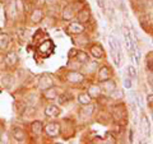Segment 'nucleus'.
<instances>
[{
  "instance_id": "f257e3e1",
  "label": "nucleus",
  "mask_w": 153,
  "mask_h": 144,
  "mask_svg": "<svg viewBox=\"0 0 153 144\" xmlns=\"http://www.w3.org/2000/svg\"><path fill=\"white\" fill-rule=\"evenodd\" d=\"M66 79H68L70 83H82L84 80V76L83 74L78 73V71H69L66 74Z\"/></svg>"
},
{
  "instance_id": "f03ea898",
  "label": "nucleus",
  "mask_w": 153,
  "mask_h": 144,
  "mask_svg": "<svg viewBox=\"0 0 153 144\" xmlns=\"http://www.w3.org/2000/svg\"><path fill=\"white\" fill-rule=\"evenodd\" d=\"M45 130H46L47 135L56 137L57 134H59V131H60V126H59V124H56V122H50V124H47V125L45 126Z\"/></svg>"
},
{
  "instance_id": "7ed1b4c3",
  "label": "nucleus",
  "mask_w": 153,
  "mask_h": 144,
  "mask_svg": "<svg viewBox=\"0 0 153 144\" xmlns=\"http://www.w3.org/2000/svg\"><path fill=\"white\" fill-rule=\"evenodd\" d=\"M68 30H69L70 33H74V35H80V33L84 32V26L80 22H73V23H70V24H69Z\"/></svg>"
},
{
  "instance_id": "20e7f679",
  "label": "nucleus",
  "mask_w": 153,
  "mask_h": 144,
  "mask_svg": "<svg viewBox=\"0 0 153 144\" xmlns=\"http://www.w3.org/2000/svg\"><path fill=\"white\" fill-rule=\"evenodd\" d=\"M101 83H102V88L105 89V92H107L108 94H111L116 89V84H115V82H114V80L107 79V80L101 82Z\"/></svg>"
},
{
  "instance_id": "39448f33",
  "label": "nucleus",
  "mask_w": 153,
  "mask_h": 144,
  "mask_svg": "<svg viewBox=\"0 0 153 144\" xmlns=\"http://www.w3.org/2000/svg\"><path fill=\"white\" fill-rule=\"evenodd\" d=\"M111 75V71H110L108 66H102L101 69L98 70V79L100 82H103V80H107Z\"/></svg>"
},
{
  "instance_id": "423d86ee",
  "label": "nucleus",
  "mask_w": 153,
  "mask_h": 144,
  "mask_svg": "<svg viewBox=\"0 0 153 144\" xmlns=\"http://www.w3.org/2000/svg\"><path fill=\"white\" fill-rule=\"evenodd\" d=\"M54 49V45H52V42L50 40H46L44 44H41L40 47H38V50H40L41 54H47L49 51H51Z\"/></svg>"
},
{
  "instance_id": "0eeeda50",
  "label": "nucleus",
  "mask_w": 153,
  "mask_h": 144,
  "mask_svg": "<svg viewBox=\"0 0 153 144\" xmlns=\"http://www.w3.org/2000/svg\"><path fill=\"white\" fill-rule=\"evenodd\" d=\"M91 52H92V55L94 57H97V59H101V57H103V55H105L102 47L100 45H93L92 47H91Z\"/></svg>"
},
{
  "instance_id": "6e6552de",
  "label": "nucleus",
  "mask_w": 153,
  "mask_h": 144,
  "mask_svg": "<svg viewBox=\"0 0 153 144\" xmlns=\"http://www.w3.org/2000/svg\"><path fill=\"white\" fill-rule=\"evenodd\" d=\"M140 128H142V131L146 137L149 135V121H148V117L147 116H143L142 117V121H140Z\"/></svg>"
},
{
  "instance_id": "1a4fd4ad",
  "label": "nucleus",
  "mask_w": 153,
  "mask_h": 144,
  "mask_svg": "<svg viewBox=\"0 0 153 144\" xmlns=\"http://www.w3.org/2000/svg\"><path fill=\"white\" fill-rule=\"evenodd\" d=\"M59 107H56L55 105H49V106L46 107L45 110V114L47 115V116H57L59 115Z\"/></svg>"
},
{
  "instance_id": "9d476101",
  "label": "nucleus",
  "mask_w": 153,
  "mask_h": 144,
  "mask_svg": "<svg viewBox=\"0 0 153 144\" xmlns=\"http://www.w3.org/2000/svg\"><path fill=\"white\" fill-rule=\"evenodd\" d=\"M52 85V79L50 78L49 75H44L42 76V80L40 82V88L45 89V88H49Z\"/></svg>"
},
{
  "instance_id": "9b49d317",
  "label": "nucleus",
  "mask_w": 153,
  "mask_h": 144,
  "mask_svg": "<svg viewBox=\"0 0 153 144\" xmlns=\"http://www.w3.org/2000/svg\"><path fill=\"white\" fill-rule=\"evenodd\" d=\"M17 61H18V56H17L16 52H13V51L8 52V55H7V63H8V65H16Z\"/></svg>"
},
{
  "instance_id": "f8f14e48",
  "label": "nucleus",
  "mask_w": 153,
  "mask_h": 144,
  "mask_svg": "<svg viewBox=\"0 0 153 144\" xmlns=\"http://www.w3.org/2000/svg\"><path fill=\"white\" fill-rule=\"evenodd\" d=\"M73 17H74L73 9H71L70 7H65L64 8V12H63V18L65 19V21H70Z\"/></svg>"
},
{
  "instance_id": "ddd939ff",
  "label": "nucleus",
  "mask_w": 153,
  "mask_h": 144,
  "mask_svg": "<svg viewBox=\"0 0 153 144\" xmlns=\"http://www.w3.org/2000/svg\"><path fill=\"white\" fill-rule=\"evenodd\" d=\"M78 102L82 103V105H88L91 103V96L87 93H80L78 96Z\"/></svg>"
},
{
  "instance_id": "4468645a",
  "label": "nucleus",
  "mask_w": 153,
  "mask_h": 144,
  "mask_svg": "<svg viewBox=\"0 0 153 144\" xmlns=\"http://www.w3.org/2000/svg\"><path fill=\"white\" fill-rule=\"evenodd\" d=\"M78 19L80 22H85L89 19V12L87 10V9H82L79 13H78Z\"/></svg>"
},
{
  "instance_id": "2eb2a0df",
  "label": "nucleus",
  "mask_w": 153,
  "mask_h": 144,
  "mask_svg": "<svg viewBox=\"0 0 153 144\" xmlns=\"http://www.w3.org/2000/svg\"><path fill=\"white\" fill-rule=\"evenodd\" d=\"M42 17H44V13H42V10H40V9H36V10L33 12V14H32V21L35 23H37V22L41 21Z\"/></svg>"
},
{
  "instance_id": "dca6fc26",
  "label": "nucleus",
  "mask_w": 153,
  "mask_h": 144,
  "mask_svg": "<svg viewBox=\"0 0 153 144\" xmlns=\"http://www.w3.org/2000/svg\"><path fill=\"white\" fill-rule=\"evenodd\" d=\"M75 57H78L80 63H87V61H89V57H88V55L85 54V52H83V51H76V55H75Z\"/></svg>"
},
{
  "instance_id": "f3484780",
  "label": "nucleus",
  "mask_w": 153,
  "mask_h": 144,
  "mask_svg": "<svg viewBox=\"0 0 153 144\" xmlns=\"http://www.w3.org/2000/svg\"><path fill=\"white\" fill-rule=\"evenodd\" d=\"M14 137H16V139L18 142H22L26 135H25V131H23L22 129H16V130H14Z\"/></svg>"
},
{
  "instance_id": "a211bd4d",
  "label": "nucleus",
  "mask_w": 153,
  "mask_h": 144,
  "mask_svg": "<svg viewBox=\"0 0 153 144\" xmlns=\"http://www.w3.org/2000/svg\"><path fill=\"white\" fill-rule=\"evenodd\" d=\"M8 13L10 14V17H16V14H17V5H16V1H12L10 4H9V7H8Z\"/></svg>"
},
{
  "instance_id": "6ab92c4d",
  "label": "nucleus",
  "mask_w": 153,
  "mask_h": 144,
  "mask_svg": "<svg viewBox=\"0 0 153 144\" xmlns=\"http://www.w3.org/2000/svg\"><path fill=\"white\" fill-rule=\"evenodd\" d=\"M32 131L35 134H40L42 131V124L40 121H36L32 124Z\"/></svg>"
},
{
  "instance_id": "aec40b11",
  "label": "nucleus",
  "mask_w": 153,
  "mask_h": 144,
  "mask_svg": "<svg viewBox=\"0 0 153 144\" xmlns=\"http://www.w3.org/2000/svg\"><path fill=\"white\" fill-rule=\"evenodd\" d=\"M91 97H98L100 96V87L97 85H92V87L89 88V93H88Z\"/></svg>"
},
{
  "instance_id": "412c9836",
  "label": "nucleus",
  "mask_w": 153,
  "mask_h": 144,
  "mask_svg": "<svg viewBox=\"0 0 153 144\" xmlns=\"http://www.w3.org/2000/svg\"><path fill=\"white\" fill-rule=\"evenodd\" d=\"M93 110H94V107H93L91 103H88V105H85V107L82 110V114L84 115V116H85V115H87V116H89V115H92Z\"/></svg>"
},
{
  "instance_id": "4be33fe9",
  "label": "nucleus",
  "mask_w": 153,
  "mask_h": 144,
  "mask_svg": "<svg viewBox=\"0 0 153 144\" xmlns=\"http://www.w3.org/2000/svg\"><path fill=\"white\" fill-rule=\"evenodd\" d=\"M17 35H18V37L21 38L22 41H25L26 36H27V32H26L25 28H18V30H17Z\"/></svg>"
},
{
  "instance_id": "5701e85b",
  "label": "nucleus",
  "mask_w": 153,
  "mask_h": 144,
  "mask_svg": "<svg viewBox=\"0 0 153 144\" xmlns=\"http://www.w3.org/2000/svg\"><path fill=\"white\" fill-rule=\"evenodd\" d=\"M45 94H46V97L50 98V99L56 98V89H55V88H51V89H49V91H46Z\"/></svg>"
},
{
  "instance_id": "b1692460",
  "label": "nucleus",
  "mask_w": 153,
  "mask_h": 144,
  "mask_svg": "<svg viewBox=\"0 0 153 144\" xmlns=\"http://www.w3.org/2000/svg\"><path fill=\"white\" fill-rule=\"evenodd\" d=\"M9 42V37L5 35H0V46L1 47H5Z\"/></svg>"
},
{
  "instance_id": "393cba45",
  "label": "nucleus",
  "mask_w": 153,
  "mask_h": 144,
  "mask_svg": "<svg viewBox=\"0 0 153 144\" xmlns=\"http://www.w3.org/2000/svg\"><path fill=\"white\" fill-rule=\"evenodd\" d=\"M13 76H10V75H7V76H4V79H3V83H4V85L5 87H10L12 85V83H13Z\"/></svg>"
},
{
  "instance_id": "a878e982",
  "label": "nucleus",
  "mask_w": 153,
  "mask_h": 144,
  "mask_svg": "<svg viewBox=\"0 0 153 144\" xmlns=\"http://www.w3.org/2000/svg\"><path fill=\"white\" fill-rule=\"evenodd\" d=\"M128 73H129V75H130V76H133V78H135V76H137V70L131 65L128 66Z\"/></svg>"
},
{
  "instance_id": "bb28decb",
  "label": "nucleus",
  "mask_w": 153,
  "mask_h": 144,
  "mask_svg": "<svg viewBox=\"0 0 153 144\" xmlns=\"http://www.w3.org/2000/svg\"><path fill=\"white\" fill-rule=\"evenodd\" d=\"M65 102H68V97H66V94H63L59 97V103L60 105H64Z\"/></svg>"
},
{
  "instance_id": "cd10ccee",
  "label": "nucleus",
  "mask_w": 153,
  "mask_h": 144,
  "mask_svg": "<svg viewBox=\"0 0 153 144\" xmlns=\"http://www.w3.org/2000/svg\"><path fill=\"white\" fill-rule=\"evenodd\" d=\"M135 50H137V49H135ZM134 61H135L137 64H139V61H140V51H139V50L135 51V60H134Z\"/></svg>"
},
{
  "instance_id": "c85d7f7f",
  "label": "nucleus",
  "mask_w": 153,
  "mask_h": 144,
  "mask_svg": "<svg viewBox=\"0 0 153 144\" xmlns=\"http://www.w3.org/2000/svg\"><path fill=\"white\" fill-rule=\"evenodd\" d=\"M147 68L151 71H153V59H151L149 61H147Z\"/></svg>"
},
{
  "instance_id": "c756f323",
  "label": "nucleus",
  "mask_w": 153,
  "mask_h": 144,
  "mask_svg": "<svg viewBox=\"0 0 153 144\" xmlns=\"http://www.w3.org/2000/svg\"><path fill=\"white\" fill-rule=\"evenodd\" d=\"M147 101H148V105L153 107V94H149V96H148V97H147Z\"/></svg>"
},
{
  "instance_id": "7c9ffc66",
  "label": "nucleus",
  "mask_w": 153,
  "mask_h": 144,
  "mask_svg": "<svg viewBox=\"0 0 153 144\" xmlns=\"http://www.w3.org/2000/svg\"><path fill=\"white\" fill-rule=\"evenodd\" d=\"M98 4V7L101 8V9H105V0H96Z\"/></svg>"
},
{
  "instance_id": "2f4dec72",
  "label": "nucleus",
  "mask_w": 153,
  "mask_h": 144,
  "mask_svg": "<svg viewBox=\"0 0 153 144\" xmlns=\"http://www.w3.org/2000/svg\"><path fill=\"white\" fill-rule=\"evenodd\" d=\"M124 85H125L126 88H130V87H131V82H130V79H125V80H124Z\"/></svg>"
},
{
  "instance_id": "473e14b6",
  "label": "nucleus",
  "mask_w": 153,
  "mask_h": 144,
  "mask_svg": "<svg viewBox=\"0 0 153 144\" xmlns=\"http://www.w3.org/2000/svg\"><path fill=\"white\" fill-rule=\"evenodd\" d=\"M148 82H149V84L152 85V88H153V75H151L149 78H148Z\"/></svg>"
},
{
  "instance_id": "72a5a7b5",
  "label": "nucleus",
  "mask_w": 153,
  "mask_h": 144,
  "mask_svg": "<svg viewBox=\"0 0 153 144\" xmlns=\"http://www.w3.org/2000/svg\"><path fill=\"white\" fill-rule=\"evenodd\" d=\"M35 1H36V3H38V4H42V3L45 1V0H35Z\"/></svg>"
},
{
  "instance_id": "f704fd0d",
  "label": "nucleus",
  "mask_w": 153,
  "mask_h": 144,
  "mask_svg": "<svg viewBox=\"0 0 153 144\" xmlns=\"http://www.w3.org/2000/svg\"><path fill=\"white\" fill-rule=\"evenodd\" d=\"M45 1H49V3H54L55 0H45Z\"/></svg>"
}]
</instances>
